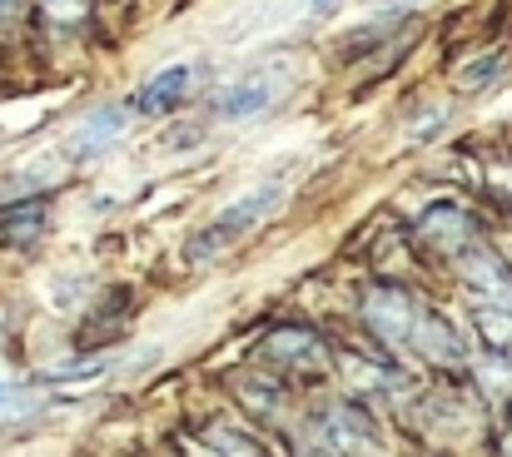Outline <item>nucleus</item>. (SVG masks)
<instances>
[{
    "mask_svg": "<svg viewBox=\"0 0 512 457\" xmlns=\"http://www.w3.org/2000/svg\"><path fill=\"white\" fill-rule=\"evenodd\" d=\"M363 318H368V328H373L378 338L403 343V348H413V353H423V358H433V363H463V358H468V338H463L438 308L418 304V299L403 294V289H373V294L363 299Z\"/></svg>",
    "mask_w": 512,
    "mask_h": 457,
    "instance_id": "1",
    "label": "nucleus"
},
{
    "mask_svg": "<svg viewBox=\"0 0 512 457\" xmlns=\"http://www.w3.org/2000/svg\"><path fill=\"white\" fill-rule=\"evenodd\" d=\"M284 204V184L279 179H269V184H259V189H249L244 199H234V204H224L189 244H184V259L189 264H214V259H224L249 229H259L274 209Z\"/></svg>",
    "mask_w": 512,
    "mask_h": 457,
    "instance_id": "2",
    "label": "nucleus"
},
{
    "mask_svg": "<svg viewBox=\"0 0 512 457\" xmlns=\"http://www.w3.org/2000/svg\"><path fill=\"white\" fill-rule=\"evenodd\" d=\"M284 85H289V65H269V70L239 75L234 85L219 90L214 115H219V120H254V115H264V110L284 95Z\"/></svg>",
    "mask_w": 512,
    "mask_h": 457,
    "instance_id": "3",
    "label": "nucleus"
},
{
    "mask_svg": "<svg viewBox=\"0 0 512 457\" xmlns=\"http://www.w3.org/2000/svg\"><path fill=\"white\" fill-rule=\"evenodd\" d=\"M463 279H468V289H473L488 308H508L512 313V269L498 259V254L473 249V254L463 259Z\"/></svg>",
    "mask_w": 512,
    "mask_h": 457,
    "instance_id": "4",
    "label": "nucleus"
},
{
    "mask_svg": "<svg viewBox=\"0 0 512 457\" xmlns=\"http://www.w3.org/2000/svg\"><path fill=\"white\" fill-rule=\"evenodd\" d=\"M324 433H329V443H334L339 457H378V433H373V423L363 413L334 408L324 418Z\"/></svg>",
    "mask_w": 512,
    "mask_h": 457,
    "instance_id": "5",
    "label": "nucleus"
},
{
    "mask_svg": "<svg viewBox=\"0 0 512 457\" xmlns=\"http://www.w3.org/2000/svg\"><path fill=\"white\" fill-rule=\"evenodd\" d=\"M264 353H269L274 363H289V368H314V373L329 363L324 343H319L309 328H279V333H269V338H264Z\"/></svg>",
    "mask_w": 512,
    "mask_h": 457,
    "instance_id": "6",
    "label": "nucleus"
},
{
    "mask_svg": "<svg viewBox=\"0 0 512 457\" xmlns=\"http://www.w3.org/2000/svg\"><path fill=\"white\" fill-rule=\"evenodd\" d=\"M189 85H194V70H189V65H170V70H160L155 80H145V90L135 95V110H140V115H170L174 105H184Z\"/></svg>",
    "mask_w": 512,
    "mask_h": 457,
    "instance_id": "7",
    "label": "nucleus"
},
{
    "mask_svg": "<svg viewBox=\"0 0 512 457\" xmlns=\"http://www.w3.org/2000/svg\"><path fill=\"white\" fill-rule=\"evenodd\" d=\"M120 130H125V110H115V105L105 110V105H100V110H90L85 125L75 130L70 154H75V159H95V154H105L115 140H120Z\"/></svg>",
    "mask_w": 512,
    "mask_h": 457,
    "instance_id": "8",
    "label": "nucleus"
},
{
    "mask_svg": "<svg viewBox=\"0 0 512 457\" xmlns=\"http://www.w3.org/2000/svg\"><path fill=\"white\" fill-rule=\"evenodd\" d=\"M468 219H473V214L458 209V204H433V209L423 214V239H428V244H443V234H453V249H463L468 234H473Z\"/></svg>",
    "mask_w": 512,
    "mask_h": 457,
    "instance_id": "9",
    "label": "nucleus"
},
{
    "mask_svg": "<svg viewBox=\"0 0 512 457\" xmlns=\"http://www.w3.org/2000/svg\"><path fill=\"white\" fill-rule=\"evenodd\" d=\"M503 65H508V60H503V55L493 50V55H483V65H473V70L463 75V85H488V80H493V75H498Z\"/></svg>",
    "mask_w": 512,
    "mask_h": 457,
    "instance_id": "10",
    "label": "nucleus"
},
{
    "mask_svg": "<svg viewBox=\"0 0 512 457\" xmlns=\"http://www.w3.org/2000/svg\"><path fill=\"white\" fill-rule=\"evenodd\" d=\"M50 5V15L60 20V25H75L80 15H85V0H45Z\"/></svg>",
    "mask_w": 512,
    "mask_h": 457,
    "instance_id": "11",
    "label": "nucleus"
},
{
    "mask_svg": "<svg viewBox=\"0 0 512 457\" xmlns=\"http://www.w3.org/2000/svg\"><path fill=\"white\" fill-rule=\"evenodd\" d=\"M15 5H20V0H0V20H10V15H15Z\"/></svg>",
    "mask_w": 512,
    "mask_h": 457,
    "instance_id": "12",
    "label": "nucleus"
},
{
    "mask_svg": "<svg viewBox=\"0 0 512 457\" xmlns=\"http://www.w3.org/2000/svg\"><path fill=\"white\" fill-rule=\"evenodd\" d=\"M329 5H334V0H309V10H314V15H324Z\"/></svg>",
    "mask_w": 512,
    "mask_h": 457,
    "instance_id": "13",
    "label": "nucleus"
},
{
    "mask_svg": "<svg viewBox=\"0 0 512 457\" xmlns=\"http://www.w3.org/2000/svg\"><path fill=\"white\" fill-rule=\"evenodd\" d=\"M10 398H15V393H10V388H0V403H10Z\"/></svg>",
    "mask_w": 512,
    "mask_h": 457,
    "instance_id": "14",
    "label": "nucleus"
}]
</instances>
